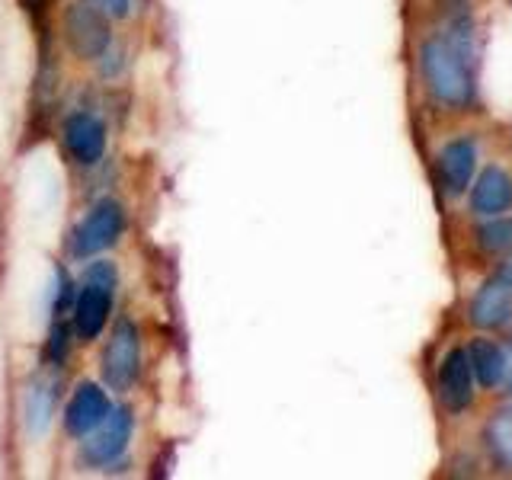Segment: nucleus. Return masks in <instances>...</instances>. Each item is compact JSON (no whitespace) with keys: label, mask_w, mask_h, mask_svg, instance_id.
<instances>
[{"label":"nucleus","mask_w":512,"mask_h":480,"mask_svg":"<svg viewBox=\"0 0 512 480\" xmlns=\"http://www.w3.org/2000/svg\"><path fill=\"white\" fill-rule=\"evenodd\" d=\"M16 4H20V10L26 16L39 20V16H45V10H48V4H52V0H16Z\"/></svg>","instance_id":"a211bd4d"},{"label":"nucleus","mask_w":512,"mask_h":480,"mask_svg":"<svg viewBox=\"0 0 512 480\" xmlns=\"http://www.w3.org/2000/svg\"><path fill=\"white\" fill-rule=\"evenodd\" d=\"M512 205V180L509 173L500 170V167H487L480 173L477 186L471 189V212L480 215V218H493L506 212Z\"/></svg>","instance_id":"f8f14e48"},{"label":"nucleus","mask_w":512,"mask_h":480,"mask_svg":"<svg viewBox=\"0 0 512 480\" xmlns=\"http://www.w3.org/2000/svg\"><path fill=\"white\" fill-rule=\"evenodd\" d=\"M109 16H119V20H125L128 13H132V0H96Z\"/></svg>","instance_id":"f3484780"},{"label":"nucleus","mask_w":512,"mask_h":480,"mask_svg":"<svg viewBox=\"0 0 512 480\" xmlns=\"http://www.w3.org/2000/svg\"><path fill=\"white\" fill-rule=\"evenodd\" d=\"M122 231H125V205L119 199H103L74 224V231L68 237V253L74 260H93V256L116 247Z\"/></svg>","instance_id":"20e7f679"},{"label":"nucleus","mask_w":512,"mask_h":480,"mask_svg":"<svg viewBox=\"0 0 512 480\" xmlns=\"http://www.w3.org/2000/svg\"><path fill=\"white\" fill-rule=\"evenodd\" d=\"M477 237H480V247H487V250H512V221L484 224V228L477 231Z\"/></svg>","instance_id":"dca6fc26"},{"label":"nucleus","mask_w":512,"mask_h":480,"mask_svg":"<svg viewBox=\"0 0 512 480\" xmlns=\"http://www.w3.org/2000/svg\"><path fill=\"white\" fill-rule=\"evenodd\" d=\"M103 381L112 391H128L141 375V330L132 317H119L100 356Z\"/></svg>","instance_id":"39448f33"},{"label":"nucleus","mask_w":512,"mask_h":480,"mask_svg":"<svg viewBox=\"0 0 512 480\" xmlns=\"http://www.w3.org/2000/svg\"><path fill=\"white\" fill-rule=\"evenodd\" d=\"M132 432H135L132 407H125V404L109 407L106 420L80 439V461L90 464V468H109V464H116L128 452Z\"/></svg>","instance_id":"423d86ee"},{"label":"nucleus","mask_w":512,"mask_h":480,"mask_svg":"<svg viewBox=\"0 0 512 480\" xmlns=\"http://www.w3.org/2000/svg\"><path fill=\"white\" fill-rule=\"evenodd\" d=\"M436 394L439 404L448 413H461L471 407L474 400V372H471V359L468 349L455 346L439 365V381H436Z\"/></svg>","instance_id":"6e6552de"},{"label":"nucleus","mask_w":512,"mask_h":480,"mask_svg":"<svg viewBox=\"0 0 512 480\" xmlns=\"http://www.w3.org/2000/svg\"><path fill=\"white\" fill-rule=\"evenodd\" d=\"M55 400H58V384L48 381V378H32L29 388H26V400H23V410H26V426L32 436H42L52 423V410H55Z\"/></svg>","instance_id":"ddd939ff"},{"label":"nucleus","mask_w":512,"mask_h":480,"mask_svg":"<svg viewBox=\"0 0 512 480\" xmlns=\"http://www.w3.org/2000/svg\"><path fill=\"white\" fill-rule=\"evenodd\" d=\"M420 74L442 106L461 109L474 100V74H471V45L468 36H432L420 48Z\"/></svg>","instance_id":"f257e3e1"},{"label":"nucleus","mask_w":512,"mask_h":480,"mask_svg":"<svg viewBox=\"0 0 512 480\" xmlns=\"http://www.w3.org/2000/svg\"><path fill=\"white\" fill-rule=\"evenodd\" d=\"M500 384L512 394V343H509V349L503 352V381H500Z\"/></svg>","instance_id":"6ab92c4d"},{"label":"nucleus","mask_w":512,"mask_h":480,"mask_svg":"<svg viewBox=\"0 0 512 480\" xmlns=\"http://www.w3.org/2000/svg\"><path fill=\"white\" fill-rule=\"evenodd\" d=\"M64 45L80 61H100L112 45V16L96 0H74L64 10Z\"/></svg>","instance_id":"7ed1b4c3"},{"label":"nucleus","mask_w":512,"mask_h":480,"mask_svg":"<svg viewBox=\"0 0 512 480\" xmlns=\"http://www.w3.org/2000/svg\"><path fill=\"white\" fill-rule=\"evenodd\" d=\"M468 359H471V372L474 378L484 384V388H496L503 381V349L490 343V340H477L468 349Z\"/></svg>","instance_id":"4468645a"},{"label":"nucleus","mask_w":512,"mask_h":480,"mask_svg":"<svg viewBox=\"0 0 512 480\" xmlns=\"http://www.w3.org/2000/svg\"><path fill=\"white\" fill-rule=\"evenodd\" d=\"M109 407H112L109 394L100 388V384H93V381L77 384V391L71 394L68 407H64V432L74 439H84L87 432H93L106 420Z\"/></svg>","instance_id":"1a4fd4ad"},{"label":"nucleus","mask_w":512,"mask_h":480,"mask_svg":"<svg viewBox=\"0 0 512 480\" xmlns=\"http://www.w3.org/2000/svg\"><path fill=\"white\" fill-rule=\"evenodd\" d=\"M477 167V148L471 138H455L439 151V183L448 196H461L471 186Z\"/></svg>","instance_id":"9b49d317"},{"label":"nucleus","mask_w":512,"mask_h":480,"mask_svg":"<svg viewBox=\"0 0 512 480\" xmlns=\"http://www.w3.org/2000/svg\"><path fill=\"white\" fill-rule=\"evenodd\" d=\"M61 144L77 167H96L106 157L109 132L106 122L87 109H74L61 122Z\"/></svg>","instance_id":"0eeeda50"},{"label":"nucleus","mask_w":512,"mask_h":480,"mask_svg":"<svg viewBox=\"0 0 512 480\" xmlns=\"http://www.w3.org/2000/svg\"><path fill=\"white\" fill-rule=\"evenodd\" d=\"M512 317V272H500L496 279L480 285L471 301V324L477 330H496Z\"/></svg>","instance_id":"9d476101"},{"label":"nucleus","mask_w":512,"mask_h":480,"mask_svg":"<svg viewBox=\"0 0 512 480\" xmlns=\"http://www.w3.org/2000/svg\"><path fill=\"white\" fill-rule=\"evenodd\" d=\"M116 288H119V269L112 263H93L84 272V279L74 288V304H71V330L80 343H93L109 327Z\"/></svg>","instance_id":"f03ea898"},{"label":"nucleus","mask_w":512,"mask_h":480,"mask_svg":"<svg viewBox=\"0 0 512 480\" xmlns=\"http://www.w3.org/2000/svg\"><path fill=\"white\" fill-rule=\"evenodd\" d=\"M487 445L503 468H512V407H503L487 423Z\"/></svg>","instance_id":"2eb2a0df"}]
</instances>
